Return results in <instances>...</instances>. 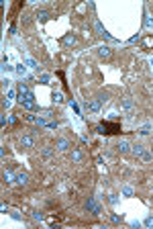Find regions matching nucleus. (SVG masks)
I'll return each instance as SVG.
<instances>
[{"instance_id":"nucleus-23","label":"nucleus","mask_w":153,"mask_h":229,"mask_svg":"<svg viewBox=\"0 0 153 229\" xmlns=\"http://www.w3.org/2000/svg\"><path fill=\"white\" fill-rule=\"evenodd\" d=\"M17 72H18L21 76H25V74H27V68H25L23 63H21V66H17Z\"/></svg>"},{"instance_id":"nucleus-15","label":"nucleus","mask_w":153,"mask_h":229,"mask_svg":"<svg viewBox=\"0 0 153 229\" xmlns=\"http://www.w3.org/2000/svg\"><path fill=\"white\" fill-rule=\"evenodd\" d=\"M61 43H63V45H74V43H76V37H74V35H65V37L61 39Z\"/></svg>"},{"instance_id":"nucleus-28","label":"nucleus","mask_w":153,"mask_h":229,"mask_svg":"<svg viewBox=\"0 0 153 229\" xmlns=\"http://www.w3.org/2000/svg\"><path fill=\"white\" fill-rule=\"evenodd\" d=\"M145 227H153V217H147V219H145Z\"/></svg>"},{"instance_id":"nucleus-24","label":"nucleus","mask_w":153,"mask_h":229,"mask_svg":"<svg viewBox=\"0 0 153 229\" xmlns=\"http://www.w3.org/2000/svg\"><path fill=\"white\" fill-rule=\"evenodd\" d=\"M98 100H100V102H106V100H108V94H106V92H104V94L100 92V94H98Z\"/></svg>"},{"instance_id":"nucleus-25","label":"nucleus","mask_w":153,"mask_h":229,"mask_svg":"<svg viewBox=\"0 0 153 229\" xmlns=\"http://www.w3.org/2000/svg\"><path fill=\"white\" fill-rule=\"evenodd\" d=\"M27 66H31V68H39V66H37V62H35V59H31V57L27 59Z\"/></svg>"},{"instance_id":"nucleus-22","label":"nucleus","mask_w":153,"mask_h":229,"mask_svg":"<svg viewBox=\"0 0 153 229\" xmlns=\"http://www.w3.org/2000/svg\"><path fill=\"white\" fill-rule=\"evenodd\" d=\"M145 27H147V29H153V18H151V17H145Z\"/></svg>"},{"instance_id":"nucleus-7","label":"nucleus","mask_w":153,"mask_h":229,"mask_svg":"<svg viewBox=\"0 0 153 229\" xmlns=\"http://www.w3.org/2000/svg\"><path fill=\"white\" fill-rule=\"evenodd\" d=\"M2 180H4L6 184H12V182H17V176H12L10 170H4L2 172Z\"/></svg>"},{"instance_id":"nucleus-18","label":"nucleus","mask_w":153,"mask_h":229,"mask_svg":"<svg viewBox=\"0 0 153 229\" xmlns=\"http://www.w3.org/2000/svg\"><path fill=\"white\" fill-rule=\"evenodd\" d=\"M133 154H135L137 158L143 154V145H141V143H135V145H133Z\"/></svg>"},{"instance_id":"nucleus-6","label":"nucleus","mask_w":153,"mask_h":229,"mask_svg":"<svg viewBox=\"0 0 153 229\" xmlns=\"http://www.w3.org/2000/svg\"><path fill=\"white\" fill-rule=\"evenodd\" d=\"M86 209H88V211H92V215H98V213H100V207L96 205V200H94V199H88Z\"/></svg>"},{"instance_id":"nucleus-30","label":"nucleus","mask_w":153,"mask_h":229,"mask_svg":"<svg viewBox=\"0 0 153 229\" xmlns=\"http://www.w3.org/2000/svg\"><path fill=\"white\" fill-rule=\"evenodd\" d=\"M2 106H4V109H8V106H10V100H8V98H4V100H2Z\"/></svg>"},{"instance_id":"nucleus-11","label":"nucleus","mask_w":153,"mask_h":229,"mask_svg":"<svg viewBox=\"0 0 153 229\" xmlns=\"http://www.w3.org/2000/svg\"><path fill=\"white\" fill-rule=\"evenodd\" d=\"M17 182L25 186V184L29 182V174H27V172H18V174H17Z\"/></svg>"},{"instance_id":"nucleus-13","label":"nucleus","mask_w":153,"mask_h":229,"mask_svg":"<svg viewBox=\"0 0 153 229\" xmlns=\"http://www.w3.org/2000/svg\"><path fill=\"white\" fill-rule=\"evenodd\" d=\"M116 149H119L120 154H127L131 149V145H129V141H119V145H116Z\"/></svg>"},{"instance_id":"nucleus-20","label":"nucleus","mask_w":153,"mask_h":229,"mask_svg":"<svg viewBox=\"0 0 153 229\" xmlns=\"http://www.w3.org/2000/svg\"><path fill=\"white\" fill-rule=\"evenodd\" d=\"M149 131H151V125H143L141 129H139V133H141V135H149Z\"/></svg>"},{"instance_id":"nucleus-8","label":"nucleus","mask_w":153,"mask_h":229,"mask_svg":"<svg viewBox=\"0 0 153 229\" xmlns=\"http://www.w3.org/2000/svg\"><path fill=\"white\" fill-rule=\"evenodd\" d=\"M98 55L104 57V59H108V57L112 55V51H110V47H104V45H102V47H98Z\"/></svg>"},{"instance_id":"nucleus-10","label":"nucleus","mask_w":153,"mask_h":229,"mask_svg":"<svg viewBox=\"0 0 153 229\" xmlns=\"http://www.w3.org/2000/svg\"><path fill=\"white\" fill-rule=\"evenodd\" d=\"M18 94H21V98L29 96V94H31V90H29V86H27V84H23V82H21V84H18Z\"/></svg>"},{"instance_id":"nucleus-27","label":"nucleus","mask_w":153,"mask_h":229,"mask_svg":"<svg viewBox=\"0 0 153 229\" xmlns=\"http://www.w3.org/2000/svg\"><path fill=\"white\" fill-rule=\"evenodd\" d=\"M39 82H41V84H47V82H49V76H47V74H43V76L39 78Z\"/></svg>"},{"instance_id":"nucleus-3","label":"nucleus","mask_w":153,"mask_h":229,"mask_svg":"<svg viewBox=\"0 0 153 229\" xmlns=\"http://www.w3.org/2000/svg\"><path fill=\"white\" fill-rule=\"evenodd\" d=\"M120 110H125V113H129V114L135 110V102H133V98H131V96L120 98Z\"/></svg>"},{"instance_id":"nucleus-4","label":"nucleus","mask_w":153,"mask_h":229,"mask_svg":"<svg viewBox=\"0 0 153 229\" xmlns=\"http://www.w3.org/2000/svg\"><path fill=\"white\" fill-rule=\"evenodd\" d=\"M21 147H25V149H31L35 145V139H33V135H23V137H21Z\"/></svg>"},{"instance_id":"nucleus-9","label":"nucleus","mask_w":153,"mask_h":229,"mask_svg":"<svg viewBox=\"0 0 153 229\" xmlns=\"http://www.w3.org/2000/svg\"><path fill=\"white\" fill-rule=\"evenodd\" d=\"M55 147L59 149V151H65V149L69 147V141L68 139H57V143H55Z\"/></svg>"},{"instance_id":"nucleus-16","label":"nucleus","mask_w":153,"mask_h":229,"mask_svg":"<svg viewBox=\"0 0 153 229\" xmlns=\"http://www.w3.org/2000/svg\"><path fill=\"white\" fill-rule=\"evenodd\" d=\"M94 29H96V33H98V35H104V37H110V35H108L106 31H104V27H102V25L98 23V21H96V23H94Z\"/></svg>"},{"instance_id":"nucleus-26","label":"nucleus","mask_w":153,"mask_h":229,"mask_svg":"<svg viewBox=\"0 0 153 229\" xmlns=\"http://www.w3.org/2000/svg\"><path fill=\"white\" fill-rule=\"evenodd\" d=\"M53 100H55V102H63V96L59 94V92H55V96H53Z\"/></svg>"},{"instance_id":"nucleus-2","label":"nucleus","mask_w":153,"mask_h":229,"mask_svg":"<svg viewBox=\"0 0 153 229\" xmlns=\"http://www.w3.org/2000/svg\"><path fill=\"white\" fill-rule=\"evenodd\" d=\"M21 100V106L23 109H27V110H35L37 109V104H35V96H33V92L29 94V96H25V98H18Z\"/></svg>"},{"instance_id":"nucleus-21","label":"nucleus","mask_w":153,"mask_h":229,"mask_svg":"<svg viewBox=\"0 0 153 229\" xmlns=\"http://www.w3.org/2000/svg\"><path fill=\"white\" fill-rule=\"evenodd\" d=\"M108 203H110V205H116V203H119V196H116V195H110V196H108Z\"/></svg>"},{"instance_id":"nucleus-19","label":"nucleus","mask_w":153,"mask_h":229,"mask_svg":"<svg viewBox=\"0 0 153 229\" xmlns=\"http://www.w3.org/2000/svg\"><path fill=\"white\" fill-rule=\"evenodd\" d=\"M151 158H153V155L147 154V151H143V154L139 155V160H141V162H151Z\"/></svg>"},{"instance_id":"nucleus-1","label":"nucleus","mask_w":153,"mask_h":229,"mask_svg":"<svg viewBox=\"0 0 153 229\" xmlns=\"http://www.w3.org/2000/svg\"><path fill=\"white\" fill-rule=\"evenodd\" d=\"M96 131L102 133V135H110V133H119L120 131V125L119 123H100V125L96 127Z\"/></svg>"},{"instance_id":"nucleus-32","label":"nucleus","mask_w":153,"mask_h":229,"mask_svg":"<svg viewBox=\"0 0 153 229\" xmlns=\"http://www.w3.org/2000/svg\"><path fill=\"white\" fill-rule=\"evenodd\" d=\"M151 155H153V147H151Z\"/></svg>"},{"instance_id":"nucleus-17","label":"nucleus","mask_w":153,"mask_h":229,"mask_svg":"<svg viewBox=\"0 0 153 229\" xmlns=\"http://www.w3.org/2000/svg\"><path fill=\"white\" fill-rule=\"evenodd\" d=\"M82 158H84V155H82L80 149H74V151H72V162H82Z\"/></svg>"},{"instance_id":"nucleus-12","label":"nucleus","mask_w":153,"mask_h":229,"mask_svg":"<svg viewBox=\"0 0 153 229\" xmlns=\"http://www.w3.org/2000/svg\"><path fill=\"white\" fill-rule=\"evenodd\" d=\"M86 106H88V110H92V113H98V110H100V100H92V102H88Z\"/></svg>"},{"instance_id":"nucleus-5","label":"nucleus","mask_w":153,"mask_h":229,"mask_svg":"<svg viewBox=\"0 0 153 229\" xmlns=\"http://www.w3.org/2000/svg\"><path fill=\"white\" fill-rule=\"evenodd\" d=\"M41 155H43V160L51 162V160H53V155H55V149L47 145V147H43V149H41Z\"/></svg>"},{"instance_id":"nucleus-31","label":"nucleus","mask_w":153,"mask_h":229,"mask_svg":"<svg viewBox=\"0 0 153 229\" xmlns=\"http://www.w3.org/2000/svg\"><path fill=\"white\" fill-rule=\"evenodd\" d=\"M145 45H153V39L149 37V39H145Z\"/></svg>"},{"instance_id":"nucleus-29","label":"nucleus","mask_w":153,"mask_h":229,"mask_svg":"<svg viewBox=\"0 0 153 229\" xmlns=\"http://www.w3.org/2000/svg\"><path fill=\"white\" fill-rule=\"evenodd\" d=\"M123 192H125L127 196H131V195H133V188H129V186H127V188H123Z\"/></svg>"},{"instance_id":"nucleus-14","label":"nucleus","mask_w":153,"mask_h":229,"mask_svg":"<svg viewBox=\"0 0 153 229\" xmlns=\"http://www.w3.org/2000/svg\"><path fill=\"white\" fill-rule=\"evenodd\" d=\"M35 17L39 18V21H47V18H49V10H37Z\"/></svg>"}]
</instances>
